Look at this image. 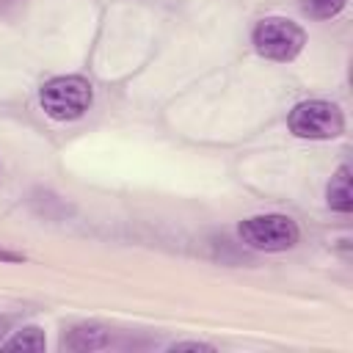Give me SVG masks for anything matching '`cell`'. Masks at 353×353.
Returning <instances> with one entry per match:
<instances>
[{
  "label": "cell",
  "instance_id": "obj_5",
  "mask_svg": "<svg viewBox=\"0 0 353 353\" xmlns=\"http://www.w3.org/2000/svg\"><path fill=\"white\" fill-rule=\"evenodd\" d=\"M108 345V331L99 325H74L63 339V350H99Z\"/></svg>",
  "mask_w": 353,
  "mask_h": 353
},
{
  "label": "cell",
  "instance_id": "obj_4",
  "mask_svg": "<svg viewBox=\"0 0 353 353\" xmlns=\"http://www.w3.org/2000/svg\"><path fill=\"white\" fill-rule=\"evenodd\" d=\"M240 240L254 251H287L298 243L301 229L290 215L281 212H265L251 215L237 226Z\"/></svg>",
  "mask_w": 353,
  "mask_h": 353
},
{
  "label": "cell",
  "instance_id": "obj_1",
  "mask_svg": "<svg viewBox=\"0 0 353 353\" xmlns=\"http://www.w3.org/2000/svg\"><path fill=\"white\" fill-rule=\"evenodd\" d=\"M91 102H94V88L80 74H61L39 88V105L55 121H74L85 116Z\"/></svg>",
  "mask_w": 353,
  "mask_h": 353
},
{
  "label": "cell",
  "instance_id": "obj_7",
  "mask_svg": "<svg viewBox=\"0 0 353 353\" xmlns=\"http://www.w3.org/2000/svg\"><path fill=\"white\" fill-rule=\"evenodd\" d=\"M3 350H30V353H41L47 347V339H44V331L36 328V325H28L22 331H17L11 339H6L0 345Z\"/></svg>",
  "mask_w": 353,
  "mask_h": 353
},
{
  "label": "cell",
  "instance_id": "obj_8",
  "mask_svg": "<svg viewBox=\"0 0 353 353\" xmlns=\"http://www.w3.org/2000/svg\"><path fill=\"white\" fill-rule=\"evenodd\" d=\"M345 6H347V0H301V8L309 19H331Z\"/></svg>",
  "mask_w": 353,
  "mask_h": 353
},
{
  "label": "cell",
  "instance_id": "obj_6",
  "mask_svg": "<svg viewBox=\"0 0 353 353\" xmlns=\"http://www.w3.org/2000/svg\"><path fill=\"white\" fill-rule=\"evenodd\" d=\"M328 207L336 212L353 210V188H350V165H339L328 182Z\"/></svg>",
  "mask_w": 353,
  "mask_h": 353
},
{
  "label": "cell",
  "instance_id": "obj_9",
  "mask_svg": "<svg viewBox=\"0 0 353 353\" xmlns=\"http://www.w3.org/2000/svg\"><path fill=\"white\" fill-rule=\"evenodd\" d=\"M168 350H215L212 345H207V342H174Z\"/></svg>",
  "mask_w": 353,
  "mask_h": 353
},
{
  "label": "cell",
  "instance_id": "obj_2",
  "mask_svg": "<svg viewBox=\"0 0 353 353\" xmlns=\"http://www.w3.org/2000/svg\"><path fill=\"white\" fill-rule=\"evenodd\" d=\"M254 50L268 61H292L306 44V30L287 17H265L251 33Z\"/></svg>",
  "mask_w": 353,
  "mask_h": 353
},
{
  "label": "cell",
  "instance_id": "obj_3",
  "mask_svg": "<svg viewBox=\"0 0 353 353\" xmlns=\"http://www.w3.org/2000/svg\"><path fill=\"white\" fill-rule=\"evenodd\" d=\"M292 135L309 141H331L345 132V113L328 99H306L290 110L287 119Z\"/></svg>",
  "mask_w": 353,
  "mask_h": 353
},
{
  "label": "cell",
  "instance_id": "obj_10",
  "mask_svg": "<svg viewBox=\"0 0 353 353\" xmlns=\"http://www.w3.org/2000/svg\"><path fill=\"white\" fill-rule=\"evenodd\" d=\"M3 331H6V323L0 320V345H3Z\"/></svg>",
  "mask_w": 353,
  "mask_h": 353
}]
</instances>
